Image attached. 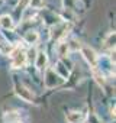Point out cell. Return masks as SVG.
I'll return each instance as SVG.
<instances>
[{
	"instance_id": "cell-1",
	"label": "cell",
	"mask_w": 116,
	"mask_h": 123,
	"mask_svg": "<svg viewBox=\"0 0 116 123\" xmlns=\"http://www.w3.org/2000/svg\"><path fill=\"white\" fill-rule=\"evenodd\" d=\"M10 56L13 58V62H12V67L13 68H20L26 64V59H28V55L20 49V48H16L12 51Z\"/></svg>"
},
{
	"instance_id": "cell-2",
	"label": "cell",
	"mask_w": 116,
	"mask_h": 123,
	"mask_svg": "<svg viewBox=\"0 0 116 123\" xmlns=\"http://www.w3.org/2000/svg\"><path fill=\"white\" fill-rule=\"evenodd\" d=\"M60 77H58V74L55 73V70L52 68H48L46 73H45V78H44V83H45V87L46 88H52L55 86L60 84Z\"/></svg>"
},
{
	"instance_id": "cell-3",
	"label": "cell",
	"mask_w": 116,
	"mask_h": 123,
	"mask_svg": "<svg viewBox=\"0 0 116 123\" xmlns=\"http://www.w3.org/2000/svg\"><path fill=\"white\" fill-rule=\"evenodd\" d=\"M80 49H81V54H83L84 59L87 61L91 67H96V65H97V61H99L97 54H96L90 46H80Z\"/></svg>"
},
{
	"instance_id": "cell-4",
	"label": "cell",
	"mask_w": 116,
	"mask_h": 123,
	"mask_svg": "<svg viewBox=\"0 0 116 123\" xmlns=\"http://www.w3.org/2000/svg\"><path fill=\"white\" fill-rule=\"evenodd\" d=\"M16 94H18V97H20L23 101H26V103H32L33 101V94H32V91L29 90V88H26L25 86H22V84H19L18 87H16Z\"/></svg>"
},
{
	"instance_id": "cell-5",
	"label": "cell",
	"mask_w": 116,
	"mask_h": 123,
	"mask_svg": "<svg viewBox=\"0 0 116 123\" xmlns=\"http://www.w3.org/2000/svg\"><path fill=\"white\" fill-rule=\"evenodd\" d=\"M67 123H81L84 120V114L81 111H70L65 116Z\"/></svg>"
},
{
	"instance_id": "cell-6",
	"label": "cell",
	"mask_w": 116,
	"mask_h": 123,
	"mask_svg": "<svg viewBox=\"0 0 116 123\" xmlns=\"http://www.w3.org/2000/svg\"><path fill=\"white\" fill-rule=\"evenodd\" d=\"M48 64V55L45 52H38L36 54V59H35V65L38 70H44Z\"/></svg>"
},
{
	"instance_id": "cell-7",
	"label": "cell",
	"mask_w": 116,
	"mask_h": 123,
	"mask_svg": "<svg viewBox=\"0 0 116 123\" xmlns=\"http://www.w3.org/2000/svg\"><path fill=\"white\" fill-rule=\"evenodd\" d=\"M0 26H2L3 29H12L13 28V19H12V16L3 15L2 18H0Z\"/></svg>"
},
{
	"instance_id": "cell-8",
	"label": "cell",
	"mask_w": 116,
	"mask_h": 123,
	"mask_svg": "<svg viewBox=\"0 0 116 123\" xmlns=\"http://www.w3.org/2000/svg\"><path fill=\"white\" fill-rule=\"evenodd\" d=\"M23 39H25L28 43H36V42H38V39H39V35H38V32H36V31H28V32L25 33Z\"/></svg>"
},
{
	"instance_id": "cell-9",
	"label": "cell",
	"mask_w": 116,
	"mask_h": 123,
	"mask_svg": "<svg viewBox=\"0 0 116 123\" xmlns=\"http://www.w3.org/2000/svg\"><path fill=\"white\" fill-rule=\"evenodd\" d=\"M68 51H70V46H68V43H67V42H60V43H58V46H57V54L60 55L61 58L67 56Z\"/></svg>"
},
{
	"instance_id": "cell-10",
	"label": "cell",
	"mask_w": 116,
	"mask_h": 123,
	"mask_svg": "<svg viewBox=\"0 0 116 123\" xmlns=\"http://www.w3.org/2000/svg\"><path fill=\"white\" fill-rule=\"evenodd\" d=\"M64 31H67L65 26H55V28L52 29V38H54V39H60L61 36L65 35Z\"/></svg>"
},
{
	"instance_id": "cell-11",
	"label": "cell",
	"mask_w": 116,
	"mask_h": 123,
	"mask_svg": "<svg viewBox=\"0 0 116 123\" xmlns=\"http://www.w3.org/2000/svg\"><path fill=\"white\" fill-rule=\"evenodd\" d=\"M104 45H106L107 48L115 49V32H112V33L107 35V38L104 39Z\"/></svg>"
},
{
	"instance_id": "cell-12",
	"label": "cell",
	"mask_w": 116,
	"mask_h": 123,
	"mask_svg": "<svg viewBox=\"0 0 116 123\" xmlns=\"http://www.w3.org/2000/svg\"><path fill=\"white\" fill-rule=\"evenodd\" d=\"M13 51V45L12 43H3L2 46H0V52H2L3 55H10Z\"/></svg>"
},
{
	"instance_id": "cell-13",
	"label": "cell",
	"mask_w": 116,
	"mask_h": 123,
	"mask_svg": "<svg viewBox=\"0 0 116 123\" xmlns=\"http://www.w3.org/2000/svg\"><path fill=\"white\" fill-rule=\"evenodd\" d=\"M29 6L32 9H39L44 6V0H29Z\"/></svg>"
},
{
	"instance_id": "cell-14",
	"label": "cell",
	"mask_w": 116,
	"mask_h": 123,
	"mask_svg": "<svg viewBox=\"0 0 116 123\" xmlns=\"http://www.w3.org/2000/svg\"><path fill=\"white\" fill-rule=\"evenodd\" d=\"M5 119L9 120V123H15V122H19V114L18 113H9V114H6Z\"/></svg>"
},
{
	"instance_id": "cell-15",
	"label": "cell",
	"mask_w": 116,
	"mask_h": 123,
	"mask_svg": "<svg viewBox=\"0 0 116 123\" xmlns=\"http://www.w3.org/2000/svg\"><path fill=\"white\" fill-rule=\"evenodd\" d=\"M29 5V0H19V3H18V7L19 9H23L25 6Z\"/></svg>"
},
{
	"instance_id": "cell-16",
	"label": "cell",
	"mask_w": 116,
	"mask_h": 123,
	"mask_svg": "<svg viewBox=\"0 0 116 123\" xmlns=\"http://www.w3.org/2000/svg\"><path fill=\"white\" fill-rule=\"evenodd\" d=\"M110 111H112V117L115 119V107H112V110H110Z\"/></svg>"
}]
</instances>
